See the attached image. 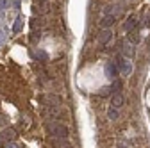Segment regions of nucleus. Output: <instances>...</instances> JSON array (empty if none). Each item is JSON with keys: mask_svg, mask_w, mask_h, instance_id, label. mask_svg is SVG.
Instances as JSON below:
<instances>
[{"mask_svg": "<svg viewBox=\"0 0 150 148\" xmlns=\"http://www.w3.org/2000/svg\"><path fill=\"white\" fill-rule=\"evenodd\" d=\"M111 39H112V30H111V29H104V30L98 34V43H100V45H107Z\"/></svg>", "mask_w": 150, "mask_h": 148, "instance_id": "nucleus-1", "label": "nucleus"}, {"mask_svg": "<svg viewBox=\"0 0 150 148\" xmlns=\"http://www.w3.org/2000/svg\"><path fill=\"white\" fill-rule=\"evenodd\" d=\"M118 70L123 73V77H127L129 75V73H130V70H132V68H130V64H129V61L123 57V59H120L118 61Z\"/></svg>", "mask_w": 150, "mask_h": 148, "instance_id": "nucleus-2", "label": "nucleus"}, {"mask_svg": "<svg viewBox=\"0 0 150 148\" xmlns=\"http://www.w3.org/2000/svg\"><path fill=\"white\" fill-rule=\"evenodd\" d=\"M111 105L115 107V109H120L123 105V95L120 93H112V98H111Z\"/></svg>", "mask_w": 150, "mask_h": 148, "instance_id": "nucleus-3", "label": "nucleus"}, {"mask_svg": "<svg viewBox=\"0 0 150 148\" xmlns=\"http://www.w3.org/2000/svg\"><path fill=\"white\" fill-rule=\"evenodd\" d=\"M116 22V16H111V14H104V18L100 20V25L104 27V29H107V27H111L112 23Z\"/></svg>", "mask_w": 150, "mask_h": 148, "instance_id": "nucleus-4", "label": "nucleus"}, {"mask_svg": "<svg viewBox=\"0 0 150 148\" xmlns=\"http://www.w3.org/2000/svg\"><path fill=\"white\" fill-rule=\"evenodd\" d=\"M136 23H138V20H136L134 16H130L129 20H127V22L123 23V32H130V30H132V27H134Z\"/></svg>", "mask_w": 150, "mask_h": 148, "instance_id": "nucleus-5", "label": "nucleus"}, {"mask_svg": "<svg viewBox=\"0 0 150 148\" xmlns=\"http://www.w3.org/2000/svg\"><path fill=\"white\" fill-rule=\"evenodd\" d=\"M105 73L109 75V79H116V66L109 63V64L105 66Z\"/></svg>", "mask_w": 150, "mask_h": 148, "instance_id": "nucleus-6", "label": "nucleus"}, {"mask_svg": "<svg viewBox=\"0 0 150 148\" xmlns=\"http://www.w3.org/2000/svg\"><path fill=\"white\" fill-rule=\"evenodd\" d=\"M54 132H55V136H59V137H66L68 136V128L66 127H54Z\"/></svg>", "mask_w": 150, "mask_h": 148, "instance_id": "nucleus-7", "label": "nucleus"}, {"mask_svg": "<svg viewBox=\"0 0 150 148\" xmlns=\"http://www.w3.org/2000/svg\"><path fill=\"white\" fill-rule=\"evenodd\" d=\"M107 116L111 118V120H118V111L112 107V109H109V113H107Z\"/></svg>", "mask_w": 150, "mask_h": 148, "instance_id": "nucleus-8", "label": "nucleus"}, {"mask_svg": "<svg viewBox=\"0 0 150 148\" xmlns=\"http://www.w3.org/2000/svg\"><path fill=\"white\" fill-rule=\"evenodd\" d=\"M116 148H127V146H125V144H118Z\"/></svg>", "mask_w": 150, "mask_h": 148, "instance_id": "nucleus-9", "label": "nucleus"}]
</instances>
